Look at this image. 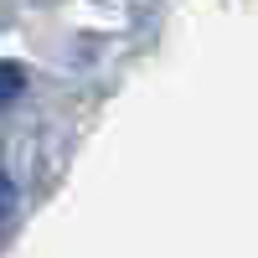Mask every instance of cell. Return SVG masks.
Returning <instances> with one entry per match:
<instances>
[{
    "mask_svg": "<svg viewBox=\"0 0 258 258\" xmlns=\"http://www.w3.org/2000/svg\"><path fill=\"white\" fill-rule=\"evenodd\" d=\"M21 88H26V68H21V62H0V109L16 103Z\"/></svg>",
    "mask_w": 258,
    "mask_h": 258,
    "instance_id": "1",
    "label": "cell"
},
{
    "mask_svg": "<svg viewBox=\"0 0 258 258\" xmlns=\"http://www.w3.org/2000/svg\"><path fill=\"white\" fill-rule=\"evenodd\" d=\"M16 207H21V191H16V181H11V176H0V238L11 232V222H16Z\"/></svg>",
    "mask_w": 258,
    "mask_h": 258,
    "instance_id": "2",
    "label": "cell"
}]
</instances>
